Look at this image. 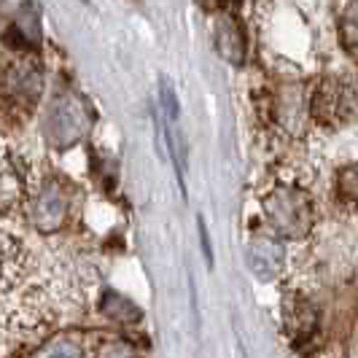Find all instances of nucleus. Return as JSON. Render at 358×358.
I'll return each mask as SVG.
<instances>
[{
  "label": "nucleus",
  "instance_id": "1",
  "mask_svg": "<svg viewBox=\"0 0 358 358\" xmlns=\"http://www.w3.org/2000/svg\"><path fill=\"white\" fill-rule=\"evenodd\" d=\"M269 213L275 215L278 227L288 234H305L307 221H310V202L299 192H288L269 199Z\"/></svg>",
  "mask_w": 358,
  "mask_h": 358
},
{
  "label": "nucleus",
  "instance_id": "2",
  "mask_svg": "<svg viewBox=\"0 0 358 358\" xmlns=\"http://www.w3.org/2000/svg\"><path fill=\"white\" fill-rule=\"evenodd\" d=\"M22 272V248L11 237L0 234V288H8Z\"/></svg>",
  "mask_w": 358,
  "mask_h": 358
},
{
  "label": "nucleus",
  "instance_id": "3",
  "mask_svg": "<svg viewBox=\"0 0 358 358\" xmlns=\"http://www.w3.org/2000/svg\"><path fill=\"white\" fill-rule=\"evenodd\" d=\"M199 237H202V248H205V259H208V264H213V251H210V240H208V229H205V224L199 221Z\"/></svg>",
  "mask_w": 358,
  "mask_h": 358
}]
</instances>
